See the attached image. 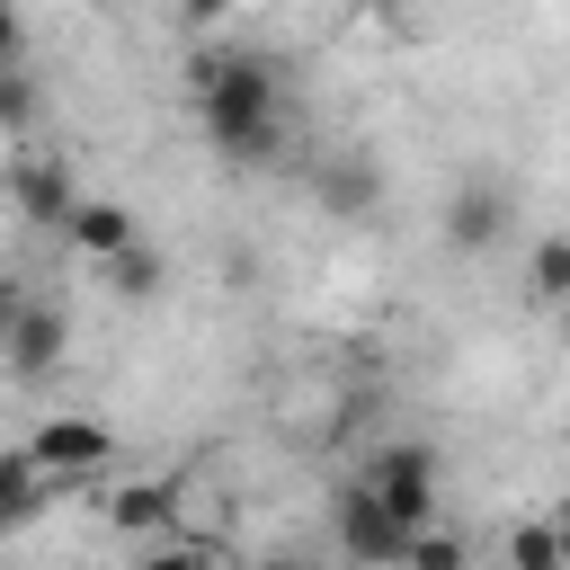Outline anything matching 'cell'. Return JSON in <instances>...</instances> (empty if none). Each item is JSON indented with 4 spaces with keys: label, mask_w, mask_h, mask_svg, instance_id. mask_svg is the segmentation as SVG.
<instances>
[{
    "label": "cell",
    "mask_w": 570,
    "mask_h": 570,
    "mask_svg": "<svg viewBox=\"0 0 570 570\" xmlns=\"http://www.w3.org/2000/svg\"><path fill=\"white\" fill-rule=\"evenodd\" d=\"M552 534H561V561H570V499L552 508Z\"/></svg>",
    "instance_id": "cell-18"
},
{
    "label": "cell",
    "mask_w": 570,
    "mask_h": 570,
    "mask_svg": "<svg viewBox=\"0 0 570 570\" xmlns=\"http://www.w3.org/2000/svg\"><path fill=\"white\" fill-rule=\"evenodd\" d=\"M53 490H62V481H53L27 445H9V454H0V525H9V534H18V525H36Z\"/></svg>",
    "instance_id": "cell-10"
},
{
    "label": "cell",
    "mask_w": 570,
    "mask_h": 570,
    "mask_svg": "<svg viewBox=\"0 0 570 570\" xmlns=\"http://www.w3.org/2000/svg\"><path fill=\"white\" fill-rule=\"evenodd\" d=\"M365 9H383V18H401V0H365Z\"/></svg>",
    "instance_id": "cell-19"
},
{
    "label": "cell",
    "mask_w": 570,
    "mask_h": 570,
    "mask_svg": "<svg viewBox=\"0 0 570 570\" xmlns=\"http://www.w3.org/2000/svg\"><path fill=\"white\" fill-rule=\"evenodd\" d=\"M330 205H383V169L374 160H338L330 169Z\"/></svg>",
    "instance_id": "cell-15"
},
{
    "label": "cell",
    "mask_w": 570,
    "mask_h": 570,
    "mask_svg": "<svg viewBox=\"0 0 570 570\" xmlns=\"http://www.w3.org/2000/svg\"><path fill=\"white\" fill-rule=\"evenodd\" d=\"M98 508H107L116 534H169L178 525V481L169 472H142V481H116Z\"/></svg>",
    "instance_id": "cell-9"
},
{
    "label": "cell",
    "mask_w": 570,
    "mask_h": 570,
    "mask_svg": "<svg viewBox=\"0 0 570 570\" xmlns=\"http://www.w3.org/2000/svg\"><path fill=\"white\" fill-rule=\"evenodd\" d=\"M0 356H9V374H18V383H45V374L71 356V321H62L53 303L18 294V303H9V330H0Z\"/></svg>",
    "instance_id": "cell-5"
},
{
    "label": "cell",
    "mask_w": 570,
    "mask_h": 570,
    "mask_svg": "<svg viewBox=\"0 0 570 570\" xmlns=\"http://www.w3.org/2000/svg\"><path fill=\"white\" fill-rule=\"evenodd\" d=\"M187 89H196V134H205L232 169L276 160V134H285V80H276L267 53L205 45V53L187 62Z\"/></svg>",
    "instance_id": "cell-1"
},
{
    "label": "cell",
    "mask_w": 570,
    "mask_h": 570,
    "mask_svg": "<svg viewBox=\"0 0 570 570\" xmlns=\"http://www.w3.org/2000/svg\"><path fill=\"white\" fill-rule=\"evenodd\" d=\"M499 570H570V561H561V534H552V517H525V525H508V552H499Z\"/></svg>",
    "instance_id": "cell-13"
},
{
    "label": "cell",
    "mask_w": 570,
    "mask_h": 570,
    "mask_svg": "<svg viewBox=\"0 0 570 570\" xmlns=\"http://www.w3.org/2000/svg\"><path fill=\"white\" fill-rule=\"evenodd\" d=\"M410 570H472V543H463V534H454V525L436 517V525H428V534L410 543Z\"/></svg>",
    "instance_id": "cell-14"
},
{
    "label": "cell",
    "mask_w": 570,
    "mask_h": 570,
    "mask_svg": "<svg viewBox=\"0 0 570 570\" xmlns=\"http://www.w3.org/2000/svg\"><path fill=\"white\" fill-rule=\"evenodd\" d=\"M178 18L205 36V27H223V18H232V0H178Z\"/></svg>",
    "instance_id": "cell-17"
},
{
    "label": "cell",
    "mask_w": 570,
    "mask_h": 570,
    "mask_svg": "<svg viewBox=\"0 0 570 570\" xmlns=\"http://www.w3.org/2000/svg\"><path fill=\"white\" fill-rule=\"evenodd\" d=\"M330 534H338V552H347L356 570H410V543H419V534H410V525H401L365 481H347V490H338Z\"/></svg>",
    "instance_id": "cell-3"
},
{
    "label": "cell",
    "mask_w": 570,
    "mask_h": 570,
    "mask_svg": "<svg viewBox=\"0 0 570 570\" xmlns=\"http://www.w3.org/2000/svg\"><path fill=\"white\" fill-rule=\"evenodd\" d=\"M9 205L27 214V223H71L80 214V187H71V160H45V151H27L18 169H9Z\"/></svg>",
    "instance_id": "cell-7"
},
{
    "label": "cell",
    "mask_w": 570,
    "mask_h": 570,
    "mask_svg": "<svg viewBox=\"0 0 570 570\" xmlns=\"http://www.w3.org/2000/svg\"><path fill=\"white\" fill-rule=\"evenodd\" d=\"M356 481H365L410 534L436 525V481H445V472H436V445H374V454L356 463Z\"/></svg>",
    "instance_id": "cell-2"
},
{
    "label": "cell",
    "mask_w": 570,
    "mask_h": 570,
    "mask_svg": "<svg viewBox=\"0 0 570 570\" xmlns=\"http://www.w3.org/2000/svg\"><path fill=\"white\" fill-rule=\"evenodd\" d=\"M62 240H71L89 267H107V258H125V249L142 240V214H134V205H116V196H80V214L62 223Z\"/></svg>",
    "instance_id": "cell-8"
},
{
    "label": "cell",
    "mask_w": 570,
    "mask_h": 570,
    "mask_svg": "<svg viewBox=\"0 0 570 570\" xmlns=\"http://www.w3.org/2000/svg\"><path fill=\"white\" fill-rule=\"evenodd\" d=\"M98 276H107V294H125V303H151V294L169 285V258H160L151 240H134V249H125V258H107Z\"/></svg>",
    "instance_id": "cell-11"
},
{
    "label": "cell",
    "mask_w": 570,
    "mask_h": 570,
    "mask_svg": "<svg viewBox=\"0 0 570 570\" xmlns=\"http://www.w3.org/2000/svg\"><path fill=\"white\" fill-rule=\"evenodd\" d=\"M27 454H36V463H45V472H53L62 490H89V481H98V472L116 463V428H107V419H80V410H71V419H45V428L27 436Z\"/></svg>",
    "instance_id": "cell-4"
},
{
    "label": "cell",
    "mask_w": 570,
    "mask_h": 570,
    "mask_svg": "<svg viewBox=\"0 0 570 570\" xmlns=\"http://www.w3.org/2000/svg\"><path fill=\"white\" fill-rule=\"evenodd\" d=\"M134 570H214V552H196V543H151Z\"/></svg>",
    "instance_id": "cell-16"
},
{
    "label": "cell",
    "mask_w": 570,
    "mask_h": 570,
    "mask_svg": "<svg viewBox=\"0 0 570 570\" xmlns=\"http://www.w3.org/2000/svg\"><path fill=\"white\" fill-rule=\"evenodd\" d=\"M525 294L534 303H570V232H543L525 249Z\"/></svg>",
    "instance_id": "cell-12"
},
{
    "label": "cell",
    "mask_w": 570,
    "mask_h": 570,
    "mask_svg": "<svg viewBox=\"0 0 570 570\" xmlns=\"http://www.w3.org/2000/svg\"><path fill=\"white\" fill-rule=\"evenodd\" d=\"M508 223H517V196H508L499 178H463V187L445 196V249H463V258L499 249Z\"/></svg>",
    "instance_id": "cell-6"
}]
</instances>
